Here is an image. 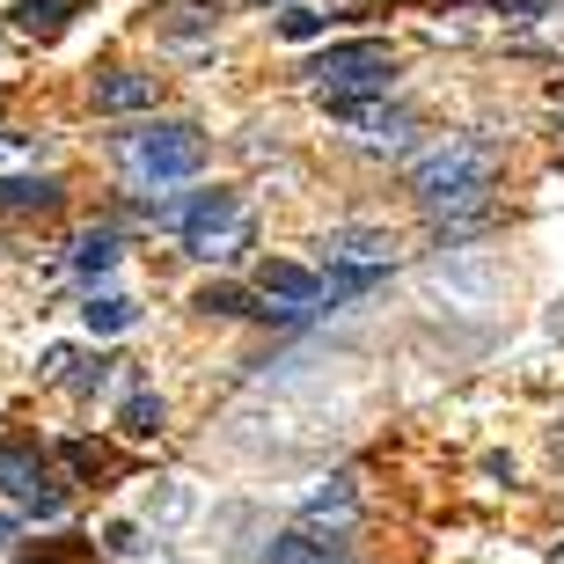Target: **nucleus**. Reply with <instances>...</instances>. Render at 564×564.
Returning <instances> with one entry per match:
<instances>
[{"label": "nucleus", "instance_id": "nucleus-18", "mask_svg": "<svg viewBox=\"0 0 564 564\" xmlns=\"http://www.w3.org/2000/svg\"><path fill=\"white\" fill-rule=\"evenodd\" d=\"M8 15H15V30H30V37H59L74 8H66V0H15Z\"/></svg>", "mask_w": 564, "mask_h": 564}, {"label": "nucleus", "instance_id": "nucleus-15", "mask_svg": "<svg viewBox=\"0 0 564 564\" xmlns=\"http://www.w3.org/2000/svg\"><path fill=\"white\" fill-rule=\"evenodd\" d=\"M118 425H126V440H162L169 403L154 397V389H132V397H126V411H118Z\"/></svg>", "mask_w": 564, "mask_h": 564}, {"label": "nucleus", "instance_id": "nucleus-11", "mask_svg": "<svg viewBox=\"0 0 564 564\" xmlns=\"http://www.w3.org/2000/svg\"><path fill=\"white\" fill-rule=\"evenodd\" d=\"M154 104V74H132V66H110L96 82V110L104 118H126V110H147Z\"/></svg>", "mask_w": 564, "mask_h": 564}, {"label": "nucleus", "instance_id": "nucleus-6", "mask_svg": "<svg viewBox=\"0 0 564 564\" xmlns=\"http://www.w3.org/2000/svg\"><path fill=\"white\" fill-rule=\"evenodd\" d=\"M257 293H264V315H286V323H301V315H315L330 301V293H323V272L286 264V257H272V264L257 272Z\"/></svg>", "mask_w": 564, "mask_h": 564}, {"label": "nucleus", "instance_id": "nucleus-16", "mask_svg": "<svg viewBox=\"0 0 564 564\" xmlns=\"http://www.w3.org/2000/svg\"><path fill=\"white\" fill-rule=\"evenodd\" d=\"M132 315H140V308H132L126 293H88L82 323H88V330H96V337H118V330H132Z\"/></svg>", "mask_w": 564, "mask_h": 564}, {"label": "nucleus", "instance_id": "nucleus-9", "mask_svg": "<svg viewBox=\"0 0 564 564\" xmlns=\"http://www.w3.org/2000/svg\"><path fill=\"white\" fill-rule=\"evenodd\" d=\"M330 264H359V272H389L397 264V235L389 228H330Z\"/></svg>", "mask_w": 564, "mask_h": 564}, {"label": "nucleus", "instance_id": "nucleus-12", "mask_svg": "<svg viewBox=\"0 0 564 564\" xmlns=\"http://www.w3.org/2000/svg\"><path fill=\"white\" fill-rule=\"evenodd\" d=\"M264 564H345V543L337 535H308V528H293L264 550Z\"/></svg>", "mask_w": 564, "mask_h": 564}, {"label": "nucleus", "instance_id": "nucleus-5", "mask_svg": "<svg viewBox=\"0 0 564 564\" xmlns=\"http://www.w3.org/2000/svg\"><path fill=\"white\" fill-rule=\"evenodd\" d=\"M184 242L206 264H235V257L250 250V206L235 191H198L191 213H184Z\"/></svg>", "mask_w": 564, "mask_h": 564}, {"label": "nucleus", "instance_id": "nucleus-27", "mask_svg": "<svg viewBox=\"0 0 564 564\" xmlns=\"http://www.w3.org/2000/svg\"><path fill=\"white\" fill-rule=\"evenodd\" d=\"M0 110H8V104H0Z\"/></svg>", "mask_w": 564, "mask_h": 564}, {"label": "nucleus", "instance_id": "nucleus-13", "mask_svg": "<svg viewBox=\"0 0 564 564\" xmlns=\"http://www.w3.org/2000/svg\"><path fill=\"white\" fill-rule=\"evenodd\" d=\"M59 184L52 176H0V213H52Z\"/></svg>", "mask_w": 564, "mask_h": 564}, {"label": "nucleus", "instance_id": "nucleus-4", "mask_svg": "<svg viewBox=\"0 0 564 564\" xmlns=\"http://www.w3.org/2000/svg\"><path fill=\"white\" fill-rule=\"evenodd\" d=\"M419 293L433 301V308H447V315H491L506 301V272L491 264V257L455 250V257H433V264L419 272Z\"/></svg>", "mask_w": 564, "mask_h": 564}, {"label": "nucleus", "instance_id": "nucleus-19", "mask_svg": "<svg viewBox=\"0 0 564 564\" xmlns=\"http://www.w3.org/2000/svg\"><path fill=\"white\" fill-rule=\"evenodd\" d=\"M191 506H198V499H191V484H184V477H169L162 491L147 499V521H191Z\"/></svg>", "mask_w": 564, "mask_h": 564}, {"label": "nucleus", "instance_id": "nucleus-26", "mask_svg": "<svg viewBox=\"0 0 564 564\" xmlns=\"http://www.w3.org/2000/svg\"><path fill=\"white\" fill-rule=\"evenodd\" d=\"M0 543H15V521H0Z\"/></svg>", "mask_w": 564, "mask_h": 564}, {"label": "nucleus", "instance_id": "nucleus-3", "mask_svg": "<svg viewBox=\"0 0 564 564\" xmlns=\"http://www.w3.org/2000/svg\"><path fill=\"white\" fill-rule=\"evenodd\" d=\"M389 74H397V52L381 37H352V44H330V52L315 59L308 88H315V104L330 110V104H352V96H381Z\"/></svg>", "mask_w": 564, "mask_h": 564}, {"label": "nucleus", "instance_id": "nucleus-21", "mask_svg": "<svg viewBox=\"0 0 564 564\" xmlns=\"http://www.w3.org/2000/svg\"><path fill=\"white\" fill-rule=\"evenodd\" d=\"M198 315H264V308H250V293H242V286H206V293H198Z\"/></svg>", "mask_w": 564, "mask_h": 564}, {"label": "nucleus", "instance_id": "nucleus-1", "mask_svg": "<svg viewBox=\"0 0 564 564\" xmlns=\"http://www.w3.org/2000/svg\"><path fill=\"white\" fill-rule=\"evenodd\" d=\"M491 169H499L491 140H447L411 169V191H419V206L433 213L440 228H469L491 206Z\"/></svg>", "mask_w": 564, "mask_h": 564}, {"label": "nucleus", "instance_id": "nucleus-10", "mask_svg": "<svg viewBox=\"0 0 564 564\" xmlns=\"http://www.w3.org/2000/svg\"><path fill=\"white\" fill-rule=\"evenodd\" d=\"M352 513H359V499H352V484H345V477H330L323 491L301 499V528H308V535H345Z\"/></svg>", "mask_w": 564, "mask_h": 564}, {"label": "nucleus", "instance_id": "nucleus-24", "mask_svg": "<svg viewBox=\"0 0 564 564\" xmlns=\"http://www.w3.org/2000/svg\"><path fill=\"white\" fill-rule=\"evenodd\" d=\"M66 462H74V469H104V455H96L88 440H74V447H66Z\"/></svg>", "mask_w": 564, "mask_h": 564}, {"label": "nucleus", "instance_id": "nucleus-20", "mask_svg": "<svg viewBox=\"0 0 564 564\" xmlns=\"http://www.w3.org/2000/svg\"><path fill=\"white\" fill-rule=\"evenodd\" d=\"M323 30H330V15H323V8H301V0H293V8H279V37L308 44V37H323Z\"/></svg>", "mask_w": 564, "mask_h": 564}, {"label": "nucleus", "instance_id": "nucleus-7", "mask_svg": "<svg viewBox=\"0 0 564 564\" xmlns=\"http://www.w3.org/2000/svg\"><path fill=\"white\" fill-rule=\"evenodd\" d=\"M0 491H15L30 513H44V521H52V513L66 506V491L52 484V469H44L30 447H0Z\"/></svg>", "mask_w": 564, "mask_h": 564}, {"label": "nucleus", "instance_id": "nucleus-14", "mask_svg": "<svg viewBox=\"0 0 564 564\" xmlns=\"http://www.w3.org/2000/svg\"><path fill=\"white\" fill-rule=\"evenodd\" d=\"M74 272H82V279L118 272V228H82V235H74Z\"/></svg>", "mask_w": 564, "mask_h": 564}, {"label": "nucleus", "instance_id": "nucleus-25", "mask_svg": "<svg viewBox=\"0 0 564 564\" xmlns=\"http://www.w3.org/2000/svg\"><path fill=\"white\" fill-rule=\"evenodd\" d=\"M550 330H557V337H564V301H557V308H550Z\"/></svg>", "mask_w": 564, "mask_h": 564}, {"label": "nucleus", "instance_id": "nucleus-23", "mask_svg": "<svg viewBox=\"0 0 564 564\" xmlns=\"http://www.w3.org/2000/svg\"><path fill=\"white\" fill-rule=\"evenodd\" d=\"M104 543L118 550V557H140V550H147V543H140V528H132V521H118V528L104 535Z\"/></svg>", "mask_w": 564, "mask_h": 564}, {"label": "nucleus", "instance_id": "nucleus-22", "mask_svg": "<svg viewBox=\"0 0 564 564\" xmlns=\"http://www.w3.org/2000/svg\"><path fill=\"white\" fill-rule=\"evenodd\" d=\"M491 8H499L506 22H543L550 8H557V0H491Z\"/></svg>", "mask_w": 564, "mask_h": 564}, {"label": "nucleus", "instance_id": "nucleus-2", "mask_svg": "<svg viewBox=\"0 0 564 564\" xmlns=\"http://www.w3.org/2000/svg\"><path fill=\"white\" fill-rule=\"evenodd\" d=\"M118 162H126V176L140 191H162L206 169V140H198V126H140V132H126Z\"/></svg>", "mask_w": 564, "mask_h": 564}, {"label": "nucleus", "instance_id": "nucleus-8", "mask_svg": "<svg viewBox=\"0 0 564 564\" xmlns=\"http://www.w3.org/2000/svg\"><path fill=\"white\" fill-rule=\"evenodd\" d=\"M330 118H345V126L359 132V147H375V154H397V147L411 140V110H389V104H375V96L330 104Z\"/></svg>", "mask_w": 564, "mask_h": 564}, {"label": "nucleus", "instance_id": "nucleus-17", "mask_svg": "<svg viewBox=\"0 0 564 564\" xmlns=\"http://www.w3.org/2000/svg\"><path fill=\"white\" fill-rule=\"evenodd\" d=\"M220 8H228V0H169V8H154V15H162L169 37H184V30H213Z\"/></svg>", "mask_w": 564, "mask_h": 564}]
</instances>
